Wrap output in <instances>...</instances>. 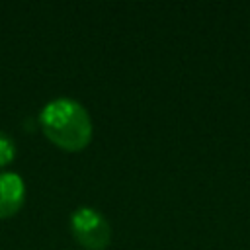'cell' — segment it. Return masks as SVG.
Masks as SVG:
<instances>
[{"instance_id":"6da1fadb","label":"cell","mask_w":250,"mask_h":250,"mask_svg":"<svg viewBox=\"0 0 250 250\" xmlns=\"http://www.w3.org/2000/svg\"><path fill=\"white\" fill-rule=\"evenodd\" d=\"M39 127L47 141L66 152L86 148L94 135L88 109L72 98H55L47 102L39 113Z\"/></svg>"},{"instance_id":"277c9868","label":"cell","mask_w":250,"mask_h":250,"mask_svg":"<svg viewBox=\"0 0 250 250\" xmlns=\"http://www.w3.org/2000/svg\"><path fill=\"white\" fill-rule=\"evenodd\" d=\"M16 152H18V148H16L14 139L8 133L0 131V168L2 166H8L10 162H14Z\"/></svg>"},{"instance_id":"7a4b0ae2","label":"cell","mask_w":250,"mask_h":250,"mask_svg":"<svg viewBox=\"0 0 250 250\" xmlns=\"http://www.w3.org/2000/svg\"><path fill=\"white\" fill-rule=\"evenodd\" d=\"M70 234L84 250H104L111 242V225L100 211L78 207L70 215Z\"/></svg>"},{"instance_id":"3957f363","label":"cell","mask_w":250,"mask_h":250,"mask_svg":"<svg viewBox=\"0 0 250 250\" xmlns=\"http://www.w3.org/2000/svg\"><path fill=\"white\" fill-rule=\"evenodd\" d=\"M25 203V184L20 174L0 172V219L14 217Z\"/></svg>"}]
</instances>
